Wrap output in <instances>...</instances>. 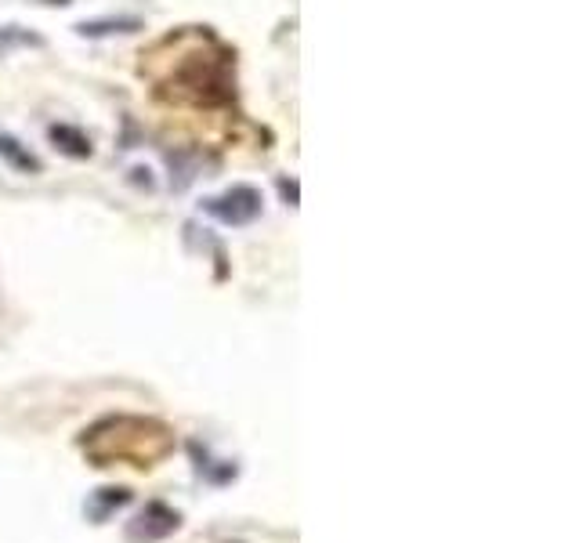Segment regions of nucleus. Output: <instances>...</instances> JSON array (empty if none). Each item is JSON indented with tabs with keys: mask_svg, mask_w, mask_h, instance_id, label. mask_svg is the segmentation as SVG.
Returning <instances> with one entry per match:
<instances>
[{
	"mask_svg": "<svg viewBox=\"0 0 579 543\" xmlns=\"http://www.w3.org/2000/svg\"><path fill=\"white\" fill-rule=\"evenodd\" d=\"M80 449L95 467L131 464L149 471L163 457H171L174 435L152 417H105L80 435Z\"/></svg>",
	"mask_w": 579,
	"mask_h": 543,
	"instance_id": "1",
	"label": "nucleus"
},
{
	"mask_svg": "<svg viewBox=\"0 0 579 543\" xmlns=\"http://www.w3.org/2000/svg\"><path fill=\"white\" fill-rule=\"evenodd\" d=\"M178 529H181V511H174V507L163 504V500H149V504L127 522L124 540L127 543H160V540H167V536L178 533Z\"/></svg>",
	"mask_w": 579,
	"mask_h": 543,
	"instance_id": "2",
	"label": "nucleus"
},
{
	"mask_svg": "<svg viewBox=\"0 0 579 543\" xmlns=\"http://www.w3.org/2000/svg\"><path fill=\"white\" fill-rule=\"evenodd\" d=\"M203 207L218 221H225V225H250V221L261 214V192L250 189V185H236V189H228L225 196L207 200Z\"/></svg>",
	"mask_w": 579,
	"mask_h": 543,
	"instance_id": "3",
	"label": "nucleus"
},
{
	"mask_svg": "<svg viewBox=\"0 0 579 543\" xmlns=\"http://www.w3.org/2000/svg\"><path fill=\"white\" fill-rule=\"evenodd\" d=\"M189 453L192 460H196V475L207 482V486H232L239 478V464H232V460H218L210 457V449L200 446V442H189Z\"/></svg>",
	"mask_w": 579,
	"mask_h": 543,
	"instance_id": "4",
	"label": "nucleus"
},
{
	"mask_svg": "<svg viewBox=\"0 0 579 543\" xmlns=\"http://www.w3.org/2000/svg\"><path fill=\"white\" fill-rule=\"evenodd\" d=\"M131 500H134V493L127 486H102V489H95V493L87 496L84 515L91 518L95 525H102V522H109L116 511H124Z\"/></svg>",
	"mask_w": 579,
	"mask_h": 543,
	"instance_id": "5",
	"label": "nucleus"
},
{
	"mask_svg": "<svg viewBox=\"0 0 579 543\" xmlns=\"http://www.w3.org/2000/svg\"><path fill=\"white\" fill-rule=\"evenodd\" d=\"M51 138H55L69 156H87L91 153V142H87L84 134L73 131V127H51Z\"/></svg>",
	"mask_w": 579,
	"mask_h": 543,
	"instance_id": "6",
	"label": "nucleus"
},
{
	"mask_svg": "<svg viewBox=\"0 0 579 543\" xmlns=\"http://www.w3.org/2000/svg\"><path fill=\"white\" fill-rule=\"evenodd\" d=\"M0 156H8V160L15 163V167H22V171H40V160H37V156L22 153L19 142H15V138H4V134H0Z\"/></svg>",
	"mask_w": 579,
	"mask_h": 543,
	"instance_id": "7",
	"label": "nucleus"
},
{
	"mask_svg": "<svg viewBox=\"0 0 579 543\" xmlns=\"http://www.w3.org/2000/svg\"><path fill=\"white\" fill-rule=\"evenodd\" d=\"M142 26V22L138 19H109V22H84V26H80V33H87V37H98V33H127V29H138Z\"/></svg>",
	"mask_w": 579,
	"mask_h": 543,
	"instance_id": "8",
	"label": "nucleus"
}]
</instances>
